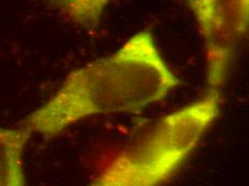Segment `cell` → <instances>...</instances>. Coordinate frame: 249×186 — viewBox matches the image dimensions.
Wrapping results in <instances>:
<instances>
[{"label":"cell","instance_id":"cell-1","mask_svg":"<svg viewBox=\"0 0 249 186\" xmlns=\"http://www.w3.org/2000/svg\"><path fill=\"white\" fill-rule=\"evenodd\" d=\"M180 83L146 28L113 54L72 71L20 124L54 137L86 117L141 110L164 99Z\"/></svg>","mask_w":249,"mask_h":186},{"label":"cell","instance_id":"cell-2","mask_svg":"<svg viewBox=\"0 0 249 186\" xmlns=\"http://www.w3.org/2000/svg\"><path fill=\"white\" fill-rule=\"evenodd\" d=\"M220 91L162 116L127 144L92 181L96 186H155L169 181L220 114Z\"/></svg>","mask_w":249,"mask_h":186},{"label":"cell","instance_id":"cell-3","mask_svg":"<svg viewBox=\"0 0 249 186\" xmlns=\"http://www.w3.org/2000/svg\"><path fill=\"white\" fill-rule=\"evenodd\" d=\"M204 42L209 89L220 91L248 33L249 0H183Z\"/></svg>","mask_w":249,"mask_h":186},{"label":"cell","instance_id":"cell-4","mask_svg":"<svg viewBox=\"0 0 249 186\" xmlns=\"http://www.w3.org/2000/svg\"><path fill=\"white\" fill-rule=\"evenodd\" d=\"M25 125L0 126V186L26 185L24 152L33 135Z\"/></svg>","mask_w":249,"mask_h":186},{"label":"cell","instance_id":"cell-5","mask_svg":"<svg viewBox=\"0 0 249 186\" xmlns=\"http://www.w3.org/2000/svg\"><path fill=\"white\" fill-rule=\"evenodd\" d=\"M52 7L72 22L87 29L99 25L111 0H48Z\"/></svg>","mask_w":249,"mask_h":186}]
</instances>
